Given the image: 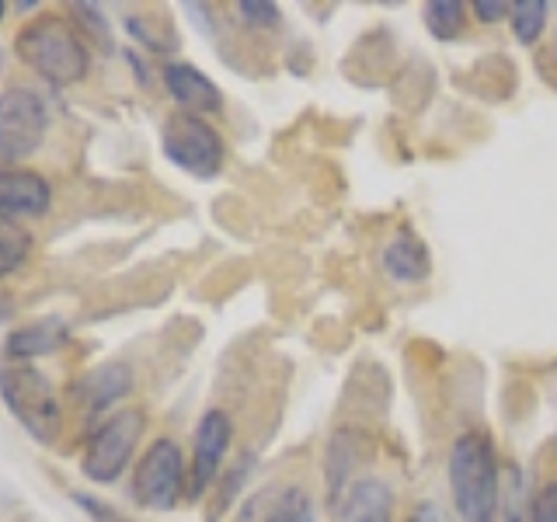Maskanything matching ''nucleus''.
Returning <instances> with one entry per match:
<instances>
[{"mask_svg":"<svg viewBox=\"0 0 557 522\" xmlns=\"http://www.w3.org/2000/svg\"><path fill=\"white\" fill-rule=\"evenodd\" d=\"M164 87H168V95L182 104V112L209 115V112L223 109L220 87L209 80L199 66H191V63H168L164 66Z\"/></svg>","mask_w":557,"mask_h":522,"instance_id":"obj_13","label":"nucleus"},{"mask_svg":"<svg viewBox=\"0 0 557 522\" xmlns=\"http://www.w3.org/2000/svg\"><path fill=\"white\" fill-rule=\"evenodd\" d=\"M240 522H318V505L304 484H275L248 501Z\"/></svg>","mask_w":557,"mask_h":522,"instance_id":"obj_10","label":"nucleus"},{"mask_svg":"<svg viewBox=\"0 0 557 522\" xmlns=\"http://www.w3.org/2000/svg\"><path fill=\"white\" fill-rule=\"evenodd\" d=\"M133 390V370L126 362H101L91 373H84L77 383V400L87 414L109 411L115 400H122Z\"/></svg>","mask_w":557,"mask_h":522,"instance_id":"obj_14","label":"nucleus"},{"mask_svg":"<svg viewBox=\"0 0 557 522\" xmlns=\"http://www.w3.org/2000/svg\"><path fill=\"white\" fill-rule=\"evenodd\" d=\"M74 11L81 17V25L91 32V35H98L104 46H109V22H104V14L95 4H74Z\"/></svg>","mask_w":557,"mask_h":522,"instance_id":"obj_25","label":"nucleus"},{"mask_svg":"<svg viewBox=\"0 0 557 522\" xmlns=\"http://www.w3.org/2000/svg\"><path fill=\"white\" fill-rule=\"evenodd\" d=\"M547 0H516L512 4V32L522 46H536L547 28Z\"/></svg>","mask_w":557,"mask_h":522,"instance_id":"obj_19","label":"nucleus"},{"mask_svg":"<svg viewBox=\"0 0 557 522\" xmlns=\"http://www.w3.org/2000/svg\"><path fill=\"white\" fill-rule=\"evenodd\" d=\"M380 265H383V272H387L391 283L418 286V283H425L429 272H432V251H429V244L418 237L414 231L400 226V231L387 244H383Z\"/></svg>","mask_w":557,"mask_h":522,"instance_id":"obj_11","label":"nucleus"},{"mask_svg":"<svg viewBox=\"0 0 557 522\" xmlns=\"http://www.w3.org/2000/svg\"><path fill=\"white\" fill-rule=\"evenodd\" d=\"M32 254V237L25 226H17L14 220L0 216V278L17 272Z\"/></svg>","mask_w":557,"mask_h":522,"instance_id":"obj_18","label":"nucleus"},{"mask_svg":"<svg viewBox=\"0 0 557 522\" xmlns=\"http://www.w3.org/2000/svg\"><path fill=\"white\" fill-rule=\"evenodd\" d=\"M338 522H394V487L383 477H359L348 487Z\"/></svg>","mask_w":557,"mask_h":522,"instance_id":"obj_15","label":"nucleus"},{"mask_svg":"<svg viewBox=\"0 0 557 522\" xmlns=\"http://www.w3.org/2000/svg\"><path fill=\"white\" fill-rule=\"evenodd\" d=\"M237 11L244 22L258 25V28H275L283 22V11H278V4H269V0H240Z\"/></svg>","mask_w":557,"mask_h":522,"instance_id":"obj_22","label":"nucleus"},{"mask_svg":"<svg viewBox=\"0 0 557 522\" xmlns=\"http://www.w3.org/2000/svg\"><path fill=\"white\" fill-rule=\"evenodd\" d=\"M161 144H164L168 161L178 171L191 174V178L209 182L223 171V161H226L223 136L209 126L202 115H191V112L168 115Z\"/></svg>","mask_w":557,"mask_h":522,"instance_id":"obj_4","label":"nucleus"},{"mask_svg":"<svg viewBox=\"0 0 557 522\" xmlns=\"http://www.w3.org/2000/svg\"><path fill=\"white\" fill-rule=\"evenodd\" d=\"M366 452H370V439L356 428H338L331 435V443L324 449V487H327V505L342 509V501L348 495V487L356 481V470L362 467Z\"/></svg>","mask_w":557,"mask_h":522,"instance_id":"obj_9","label":"nucleus"},{"mask_svg":"<svg viewBox=\"0 0 557 522\" xmlns=\"http://www.w3.org/2000/svg\"><path fill=\"white\" fill-rule=\"evenodd\" d=\"M14 49L22 63L57 87H70L87 74V35H81L66 17L42 14L14 35Z\"/></svg>","mask_w":557,"mask_h":522,"instance_id":"obj_2","label":"nucleus"},{"mask_svg":"<svg viewBox=\"0 0 557 522\" xmlns=\"http://www.w3.org/2000/svg\"><path fill=\"white\" fill-rule=\"evenodd\" d=\"M144 428H147V418L136 408H122L109 422H101L84 449V460H81L84 477L95 484H115L122 477V470L129 467Z\"/></svg>","mask_w":557,"mask_h":522,"instance_id":"obj_5","label":"nucleus"},{"mask_svg":"<svg viewBox=\"0 0 557 522\" xmlns=\"http://www.w3.org/2000/svg\"><path fill=\"white\" fill-rule=\"evenodd\" d=\"M470 11H474V17L484 25H495V22H502V17H512V4H505V0H474Z\"/></svg>","mask_w":557,"mask_h":522,"instance_id":"obj_26","label":"nucleus"},{"mask_svg":"<svg viewBox=\"0 0 557 522\" xmlns=\"http://www.w3.org/2000/svg\"><path fill=\"white\" fill-rule=\"evenodd\" d=\"M126 28H129V35L136 42H144L147 49H153V52H168V49H174V39L171 35H161L153 25H150V17L147 14H129L126 17Z\"/></svg>","mask_w":557,"mask_h":522,"instance_id":"obj_21","label":"nucleus"},{"mask_svg":"<svg viewBox=\"0 0 557 522\" xmlns=\"http://www.w3.org/2000/svg\"><path fill=\"white\" fill-rule=\"evenodd\" d=\"M74 501L84 509V515H91V522H136L129 515H122L119 509H112L109 501H101L95 495H84V492H74Z\"/></svg>","mask_w":557,"mask_h":522,"instance_id":"obj_23","label":"nucleus"},{"mask_svg":"<svg viewBox=\"0 0 557 522\" xmlns=\"http://www.w3.org/2000/svg\"><path fill=\"white\" fill-rule=\"evenodd\" d=\"M234 443V422L220 408H209L196 425V452H191V474H188V498H202L213 481L220 477L226 449Z\"/></svg>","mask_w":557,"mask_h":522,"instance_id":"obj_8","label":"nucleus"},{"mask_svg":"<svg viewBox=\"0 0 557 522\" xmlns=\"http://www.w3.org/2000/svg\"><path fill=\"white\" fill-rule=\"evenodd\" d=\"M449 495L463 522H495L502 505V463L492 435L467 428L449 449Z\"/></svg>","mask_w":557,"mask_h":522,"instance_id":"obj_1","label":"nucleus"},{"mask_svg":"<svg viewBox=\"0 0 557 522\" xmlns=\"http://www.w3.org/2000/svg\"><path fill=\"white\" fill-rule=\"evenodd\" d=\"M52 188L42 174L25 167H0V216H46Z\"/></svg>","mask_w":557,"mask_h":522,"instance_id":"obj_12","label":"nucleus"},{"mask_svg":"<svg viewBox=\"0 0 557 522\" xmlns=\"http://www.w3.org/2000/svg\"><path fill=\"white\" fill-rule=\"evenodd\" d=\"M408 522H449V515L440 501H418L408 515Z\"/></svg>","mask_w":557,"mask_h":522,"instance_id":"obj_27","label":"nucleus"},{"mask_svg":"<svg viewBox=\"0 0 557 522\" xmlns=\"http://www.w3.org/2000/svg\"><path fill=\"white\" fill-rule=\"evenodd\" d=\"M49 133L46 101L28 87L0 91V164L25 161L42 147Z\"/></svg>","mask_w":557,"mask_h":522,"instance_id":"obj_6","label":"nucleus"},{"mask_svg":"<svg viewBox=\"0 0 557 522\" xmlns=\"http://www.w3.org/2000/svg\"><path fill=\"white\" fill-rule=\"evenodd\" d=\"M4 11H8V8H4V4H0V17H4Z\"/></svg>","mask_w":557,"mask_h":522,"instance_id":"obj_28","label":"nucleus"},{"mask_svg":"<svg viewBox=\"0 0 557 522\" xmlns=\"http://www.w3.org/2000/svg\"><path fill=\"white\" fill-rule=\"evenodd\" d=\"M522 498H527V481H522V470L509 467V474H502V505H498V519L495 522H530L527 509H522Z\"/></svg>","mask_w":557,"mask_h":522,"instance_id":"obj_20","label":"nucleus"},{"mask_svg":"<svg viewBox=\"0 0 557 522\" xmlns=\"http://www.w3.org/2000/svg\"><path fill=\"white\" fill-rule=\"evenodd\" d=\"M66 341H70L66 321L63 318H42V321H32L25 327L11 331L8 341H4V352L11 359H35V356L60 352Z\"/></svg>","mask_w":557,"mask_h":522,"instance_id":"obj_16","label":"nucleus"},{"mask_svg":"<svg viewBox=\"0 0 557 522\" xmlns=\"http://www.w3.org/2000/svg\"><path fill=\"white\" fill-rule=\"evenodd\" d=\"M185 492V457L174 439H153L139 457L133 477V498L153 512H168Z\"/></svg>","mask_w":557,"mask_h":522,"instance_id":"obj_7","label":"nucleus"},{"mask_svg":"<svg viewBox=\"0 0 557 522\" xmlns=\"http://www.w3.org/2000/svg\"><path fill=\"white\" fill-rule=\"evenodd\" d=\"M530 522H557V481H547L530 501Z\"/></svg>","mask_w":557,"mask_h":522,"instance_id":"obj_24","label":"nucleus"},{"mask_svg":"<svg viewBox=\"0 0 557 522\" xmlns=\"http://www.w3.org/2000/svg\"><path fill=\"white\" fill-rule=\"evenodd\" d=\"M422 22L432 32V39L453 42L467 25V4H460V0H429L422 8Z\"/></svg>","mask_w":557,"mask_h":522,"instance_id":"obj_17","label":"nucleus"},{"mask_svg":"<svg viewBox=\"0 0 557 522\" xmlns=\"http://www.w3.org/2000/svg\"><path fill=\"white\" fill-rule=\"evenodd\" d=\"M0 397L32 439L57 443L63 432V408L52 383L35 365H0Z\"/></svg>","mask_w":557,"mask_h":522,"instance_id":"obj_3","label":"nucleus"}]
</instances>
